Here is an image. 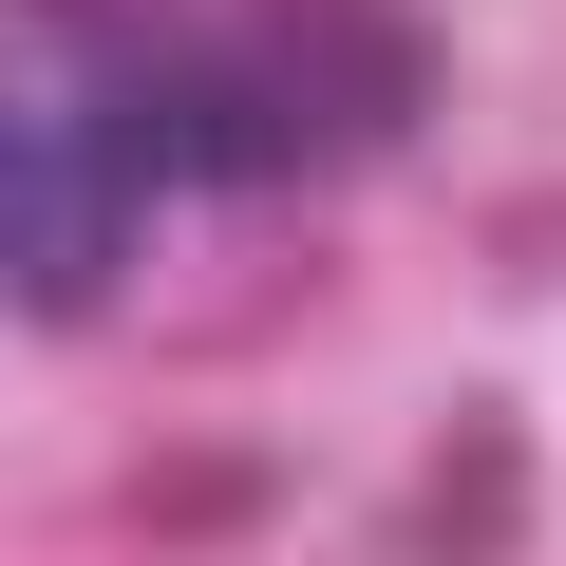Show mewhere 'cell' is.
<instances>
[{"label":"cell","instance_id":"cell-1","mask_svg":"<svg viewBox=\"0 0 566 566\" xmlns=\"http://www.w3.org/2000/svg\"><path fill=\"white\" fill-rule=\"evenodd\" d=\"M151 114H95V133H0V303L76 322L95 283L133 264V208H151Z\"/></svg>","mask_w":566,"mask_h":566},{"label":"cell","instance_id":"cell-2","mask_svg":"<svg viewBox=\"0 0 566 566\" xmlns=\"http://www.w3.org/2000/svg\"><path fill=\"white\" fill-rule=\"evenodd\" d=\"M510 528H528V416L510 397H472L453 434H434V472H416V566H510Z\"/></svg>","mask_w":566,"mask_h":566},{"label":"cell","instance_id":"cell-3","mask_svg":"<svg viewBox=\"0 0 566 566\" xmlns=\"http://www.w3.org/2000/svg\"><path fill=\"white\" fill-rule=\"evenodd\" d=\"M151 510H170V528H264V453H170Z\"/></svg>","mask_w":566,"mask_h":566}]
</instances>
